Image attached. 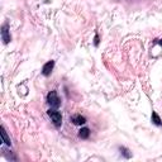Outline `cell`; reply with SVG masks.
<instances>
[{"instance_id": "obj_1", "label": "cell", "mask_w": 162, "mask_h": 162, "mask_svg": "<svg viewBox=\"0 0 162 162\" xmlns=\"http://www.w3.org/2000/svg\"><path fill=\"white\" fill-rule=\"evenodd\" d=\"M48 115L51 117V119H52V122L56 127H61L62 124V115L59 112H57V110H53V109H49L48 110Z\"/></svg>"}, {"instance_id": "obj_2", "label": "cell", "mask_w": 162, "mask_h": 162, "mask_svg": "<svg viewBox=\"0 0 162 162\" xmlns=\"http://www.w3.org/2000/svg\"><path fill=\"white\" fill-rule=\"evenodd\" d=\"M47 103L52 106V108H58L59 106V98L57 95L56 91H49L48 95H47Z\"/></svg>"}, {"instance_id": "obj_3", "label": "cell", "mask_w": 162, "mask_h": 162, "mask_svg": "<svg viewBox=\"0 0 162 162\" xmlns=\"http://www.w3.org/2000/svg\"><path fill=\"white\" fill-rule=\"evenodd\" d=\"M53 67H55V61H48L47 63H45V66H43V69H42V74H43L45 76H49L51 75V72H52V70H53Z\"/></svg>"}, {"instance_id": "obj_4", "label": "cell", "mask_w": 162, "mask_h": 162, "mask_svg": "<svg viewBox=\"0 0 162 162\" xmlns=\"http://www.w3.org/2000/svg\"><path fill=\"white\" fill-rule=\"evenodd\" d=\"M2 38L4 41V43L8 45L10 42V34H9V29H8V24L3 25V29H2Z\"/></svg>"}, {"instance_id": "obj_5", "label": "cell", "mask_w": 162, "mask_h": 162, "mask_svg": "<svg viewBox=\"0 0 162 162\" xmlns=\"http://www.w3.org/2000/svg\"><path fill=\"white\" fill-rule=\"evenodd\" d=\"M72 122L76 125H81V124L86 123V119H85L84 117H81V115H75V117H72Z\"/></svg>"}, {"instance_id": "obj_6", "label": "cell", "mask_w": 162, "mask_h": 162, "mask_svg": "<svg viewBox=\"0 0 162 162\" xmlns=\"http://www.w3.org/2000/svg\"><path fill=\"white\" fill-rule=\"evenodd\" d=\"M89 134H90V131L88 129V128H81V129H80V133H79L80 138H82V139L89 138Z\"/></svg>"}, {"instance_id": "obj_7", "label": "cell", "mask_w": 162, "mask_h": 162, "mask_svg": "<svg viewBox=\"0 0 162 162\" xmlns=\"http://www.w3.org/2000/svg\"><path fill=\"white\" fill-rule=\"evenodd\" d=\"M2 137H3V141L5 142V144H8V146H10L12 144V142H10V138L8 137V134H6V132H5V129L2 127Z\"/></svg>"}, {"instance_id": "obj_8", "label": "cell", "mask_w": 162, "mask_h": 162, "mask_svg": "<svg viewBox=\"0 0 162 162\" xmlns=\"http://www.w3.org/2000/svg\"><path fill=\"white\" fill-rule=\"evenodd\" d=\"M152 122L155 123L156 125H162V122H161V119H160V117H158V114L156 112L152 113Z\"/></svg>"}, {"instance_id": "obj_9", "label": "cell", "mask_w": 162, "mask_h": 162, "mask_svg": "<svg viewBox=\"0 0 162 162\" xmlns=\"http://www.w3.org/2000/svg\"><path fill=\"white\" fill-rule=\"evenodd\" d=\"M98 45H99V37L95 36V46H98Z\"/></svg>"}, {"instance_id": "obj_10", "label": "cell", "mask_w": 162, "mask_h": 162, "mask_svg": "<svg viewBox=\"0 0 162 162\" xmlns=\"http://www.w3.org/2000/svg\"><path fill=\"white\" fill-rule=\"evenodd\" d=\"M160 45H161V46H162V39H161V42H160Z\"/></svg>"}]
</instances>
